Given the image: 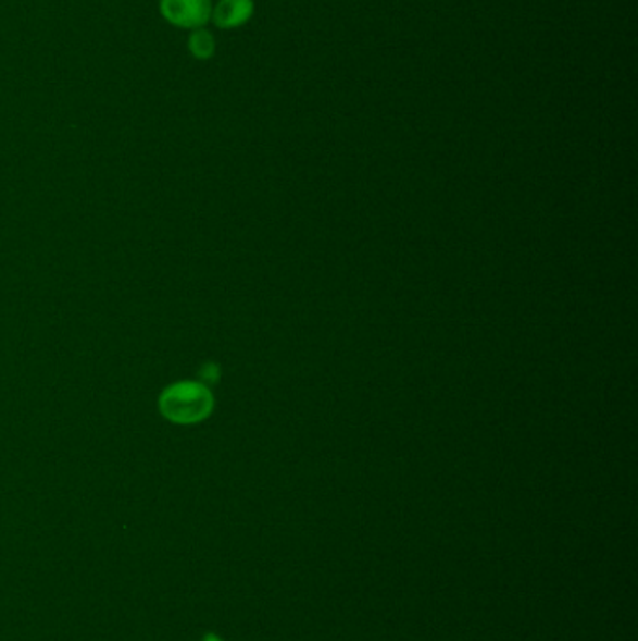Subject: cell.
<instances>
[{
    "instance_id": "1",
    "label": "cell",
    "mask_w": 638,
    "mask_h": 641,
    "mask_svg": "<svg viewBox=\"0 0 638 641\" xmlns=\"http://www.w3.org/2000/svg\"><path fill=\"white\" fill-rule=\"evenodd\" d=\"M158 407L163 419L173 424H199L214 411V396L199 381H178L162 392Z\"/></svg>"
},
{
    "instance_id": "2",
    "label": "cell",
    "mask_w": 638,
    "mask_h": 641,
    "mask_svg": "<svg viewBox=\"0 0 638 641\" xmlns=\"http://www.w3.org/2000/svg\"><path fill=\"white\" fill-rule=\"evenodd\" d=\"M212 0H160L163 20L178 28H202L212 20Z\"/></svg>"
},
{
    "instance_id": "3",
    "label": "cell",
    "mask_w": 638,
    "mask_h": 641,
    "mask_svg": "<svg viewBox=\"0 0 638 641\" xmlns=\"http://www.w3.org/2000/svg\"><path fill=\"white\" fill-rule=\"evenodd\" d=\"M253 0H220L212 8V20L220 28H236L253 15Z\"/></svg>"
},
{
    "instance_id": "4",
    "label": "cell",
    "mask_w": 638,
    "mask_h": 641,
    "mask_svg": "<svg viewBox=\"0 0 638 641\" xmlns=\"http://www.w3.org/2000/svg\"><path fill=\"white\" fill-rule=\"evenodd\" d=\"M188 48L197 61H209L215 53L214 36L207 28H196L189 36Z\"/></svg>"
}]
</instances>
